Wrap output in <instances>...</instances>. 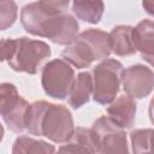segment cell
I'll list each match as a JSON object with an SVG mask.
<instances>
[{"instance_id":"5b68a950","label":"cell","mask_w":154,"mask_h":154,"mask_svg":"<svg viewBox=\"0 0 154 154\" xmlns=\"http://www.w3.org/2000/svg\"><path fill=\"white\" fill-rule=\"evenodd\" d=\"M123 65L116 59H105L93 70V99L100 105L116 100L122 83Z\"/></svg>"},{"instance_id":"d6986e66","label":"cell","mask_w":154,"mask_h":154,"mask_svg":"<svg viewBox=\"0 0 154 154\" xmlns=\"http://www.w3.org/2000/svg\"><path fill=\"white\" fill-rule=\"evenodd\" d=\"M142 6L147 13L154 16V0H146L142 2Z\"/></svg>"},{"instance_id":"ba28073f","label":"cell","mask_w":154,"mask_h":154,"mask_svg":"<svg viewBox=\"0 0 154 154\" xmlns=\"http://www.w3.org/2000/svg\"><path fill=\"white\" fill-rule=\"evenodd\" d=\"M75 78V71L70 64L63 59H55L43 66L41 84L47 95L63 100L69 96Z\"/></svg>"},{"instance_id":"5bb4252c","label":"cell","mask_w":154,"mask_h":154,"mask_svg":"<svg viewBox=\"0 0 154 154\" xmlns=\"http://www.w3.org/2000/svg\"><path fill=\"white\" fill-rule=\"evenodd\" d=\"M132 29L129 25H119L113 28L109 34L112 52L119 57L132 55L136 52L132 41Z\"/></svg>"},{"instance_id":"9a60e30c","label":"cell","mask_w":154,"mask_h":154,"mask_svg":"<svg viewBox=\"0 0 154 154\" xmlns=\"http://www.w3.org/2000/svg\"><path fill=\"white\" fill-rule=\"evenodd\" d=\"M54 146L28 136H19L12 146V154H54Z\"/></svg>"},{"instance_id":"ffe728a7","label":"cell","mask_w":154,"mask_h":154,"mask_svg":"<svg viewBox=\"0 0 154 154\" xmlns=\"http://www.w3.org/2000/svg\"><path fill=\"white\" fill-rule=\"evenodd\" d=\"M149 118H150L152 123L154 124V97L152 99V101L149 103Z\"/></svg>"},{"instance_id":"44dd1931","label":"cell","mask_w":154,"mask_h":154,"mask_svg":"<svg viewBox=\"0 0 154 154\" xmlns=\"http://www.w3.org/2000/svg\"><path fill=\"white\" fill-rule=\"evenodd\" d=\"M143 154H154V153H143Z\"/></svg>"},{"instance_id":"8fae6325","label":"cell","mask_w":154,"mask_h":154,"mask_svg":"<svg viewBox=\"0 0 154 154\" xmlns=\"http://www.w3.org/2000/svg\"><path fill=\"white\" fill-rule=\"evenodd\" d=\"M132 41L144 60L154 58V22L149 19L141 20L132 29Z\"/></svg>"},{"instance_id":"8992f818","label":"cell","mask_w":154,"mask_h":154,"mask_svg":"<svg viewBox=\"0 0 154 154\" xmlns=\"http://www.w3.org/2000/svg\"><path fill=\"white\" fill-rule=\"evenodd\" d=\"M90 131L96 146V154H129L126 134L108 117H100L94 122Z\"/></svg>"},{"instance_id":"7a4b0ae2","label":"cell","mask_w":154,"mask_h":154,"mask_svg":"<svg viewBox=\"0 0 154 154\" xmlns=\"http://www.w3.org/2000/svg\"><path fill=\"white\" fill-rule=\"evenodd\" d=\"M26 130L31 135L45 136L57 143L69 142L75 132L70 111L63 105L46 101H36L30 105Z\"/></svg>"},{"instance_id":"3957f363","label":"cell","mask_w":154,"mask_h":154,"mask_svg":"<svg viewBox=\"0 0 154 154\" xmlns=\"http://www.w3.org/2000/svg\"><path fill=\"white\" fill-rule=\"evenodd\" d=\"M1 59L18 72L35 75L51 55L47 43L28 37L4 38L0 43Z\"/></svg>"},{"instance_id":"e0dca14e","label":"cell","mask_w":154,"mask_h":154,"mask_svg":"<svg viewBox=\"0 0 154 154\" xmlns=\"http://www.w3.org/2000/svg\"><path fill=\"white\" fill-rule=\"evenodd\" d=\"M131 143L134 154L154 153V130L138 129L131 132Z\"/></svg>"},{"instance_id":"9c48e42d","label":"cell","mask_w":154,"mask_h":154,"mask_svg":"<svg viewBox=\"0 0 154 154\" xmlns=\"http://www.w3.org/2000/svg\"><path fill=\"white\" fill-rule=\"evenodd\" d=\"M122 84L126 94L134 99L148 96L154 88V72L144 65H134L122 73Z\"/></svg>"},{"instance_id":"52a82bcc","label":"cell","mask_w":154,"mask_h":154,"mask_svg":"<svg viewBox=\"0 0 154 154\" xmlns=\"http://www.w3.org/2000/svg\"><path fill=\"white\" fill-rule=\"evenodd\" d=\"M30 105L18 94L11 83H2L0 87V113L10 130L22 132L26 130V119Z\"/></svg>"},{"instance_id":"7c38bea8","label":"cell","mask_w":154,"mask_h":154,"mask_svg":"<svg viewBox=\"0 0 154 154\" xmlns=\"http://www.w3.org/2000/svg\"><path fill=\"white\" fill-rule=\"evenodd\" d=\"M58 154H96L91 131L85 128H77L70 141L59 148Z\"/></svg>"},{"instance_id":"30bf717a","label":"cell","mask_w":154,"mask_h":154,"mask_svg":"<svg viewBox=\"0 0 154 154\" xmlns=\"http://www.w3.org/2000/svg\"><path fill=\"white\" fill-rule=\"evenodd\" d=\"M108 118L122 129H130L136 119V102L128 94L120 95L107 107Z\"/></svg>"},{"instance_id":"6da1fadb","label":"cell","mask_w":154,"mask_h":154,"mask_svg":"<svg viewBox=\"0 0 154 154\" xmlns=\"http://www.w3.org/2000/svg\"><path fill=\"white\" fill-rule=\"evenodd\" d=\"M69 1H37L25 5L20 22L25 31L47 37L58 45H70L77 36L78 23L67 12Z\"/></svg>"},{"instance_id":"2e32d148","label":"cell","mask_w":154,"mask_h":154,"mask_svg":"<svg viewBox=\"0 0 154 154\" xmlns=\"http://www.w3.org/2000/svg\"><path fill=\"white\" fill-rule=\"evenodd\" d=\"M73 13L82 20L96 24L103 13V2L101 1H75L72 2Z\"/></svg>"},{"instance_id":"ac0fdd59","label":"cell","mask_w":154,"mask_h":154,"mask_svg":"<svg viewBox=\"0 0 154 154\" xmlns=\"http://www.w3.org/2000/svg\"><path fill=\"white\" fill-rule=\"evenodd\" d=\"M17 17V5L13 1H0V26L1 30L11 26Z\"/></svg>"},{"instance_id":"277c9868","label":"cell","mask_w":154,"mask_h":154,"mask_svg":"<svg viewBox=\"0 0 154 154\" xmlns=\"http://www.w3.org/2000/svg\"><path fill=\"white\" fill-rule=\"evenodd\" d=\"M112 52L109 34L89 29L81 32L61 52V58L77 69L89 67L95 60L106 59Z\"/></svg>"},{"instance_id":"4fadbf2b","label":"cell","mask_w":154,"mask_h":154,"mask_svg":"<svg viewBox=\"0 0 154 154\" xmlns=\"http://www.w3.org/2000/svg\"><path fill=\"white\" fill-rule=\"evenodd\" d=\"M93 93V77L89 72L79 73L72 84L70 94L67 96L70 106L73 108H79L87 103Z\"/></svg>"}]
</instances>
